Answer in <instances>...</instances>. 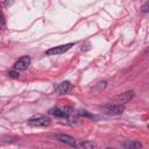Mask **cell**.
I'll use <instances>...</instances> for the list:
<instances>
[{
    "label": "cell",
    "mask_w": 149,
    "mask_h": 149,
    "mask_svg": "<svg viewBox=\"0 0 149 149\" xmlns=\"http://www.w3.org/2000/svg\"><path fill=\"white\" fill-rule=\"evenodd\" d=\"M101 109L104 111L105 114L108 115H119L122 114L125 111V107L122 105H118V104H108L106 106H102Z\"/></svg>",
    "instance_id": "6da1fadb"
},
{
    "label": "cell",
    "mask_w": 149,
    "mask_h": 149,
    "mask_svg": "<svg viewBox=\"0 0 149 149\" xmlns=\"http://www.w3.org/2000/svg\"><path fill=\"white\" fill-rule=\"evenodd\" d=\"M28 123L30 126H34V127H47V126H49L51 123V120L48 116L37 115V116H34V118L29 119L28 120Z\"/></svg>",
    "instance_id": "7a4b0ae2"
},
{
    "label": "cell",
    "mask_w": 149,
    "mask_h": 149,
    "mask_svg": "<svg viewBox=\"0 0 149 149\" xmlns=\"http://www.w3.org/2000/svg\"><path fill=\"white\" fill-rule=\"evenodd\" d=\"M71 47H73V43H66V44H62V45H57L55 48H51L49 50L45 51V55L48 56H55V55H59L63 54L65 51H68Z\"/></svg>",
    "instance_id": "3957f363"
},
{
    "label": "cell",
    "mask_w": 149,
    "mask_h": 149,
    "mask_svg": "<svg viewBox=\"0 0 149 149\" xmlns=\"http://www.w3.org/2000/svg\"><path fill=\"white\" fill-rule=\"evenodd\" d=\"M30 65V57L29 56H22L19 58L14 64V70L16 71H24Z\"/></svg>",
    "instance_id": "277c9868"
},
{
    "label": "cell",
    "mask_w": 149,
    "mask_h": 149,
    "mask_svg": "<svg viewBox=\"0 0 149 149\" xmlns=\"http://www.w3.org/2000/svg\"><path fill=\"white\" fill-rule=\"evenodd\" d=\"M71 109L69 107H54L49 111V114L57 118H69Z\"/></svg>",
    "instance_id": "5b68a950"
},
{
    "label": "cell",
    "mask_w": 149,
    "mask_h": 149,
    "mask_svg": "<svg viewBox=\"0 0 149 149\" xmlns=\"http://www.w3.org/2000/svg\"><path fill=\"white\" fill-rule=\"evenodd\" d=\"M134 97V91H126L123 93H120L118 94L115 98H114V101L118 104V105H122V104H126L128 102L129 100H132Z\"/></svg>",
    "instance_id": "8992f818"
},
{
    "label": "cell",
    "mask_w": 149,
    "mask_h": 149,
    "mask_svg": "<svg viewBox=\"0 0 149 149\" xmlns=\"http://www.w3.org/2000/svg\"><path fill=\"white\" fill-rule=\"evenodd\" d=\"M56 140H58L59 142L65 143V144H68V146H70V147H72V148H77V147H78L77 141H76L72 136L66 135V134H58V135H56Z\"/></svg>",
    "instance_id": "52a82bcc"
},
{
    "label": "cell",
    "mask_w": 149,
    "mask_h": 149,
    "mask_svg": "<svg viewBox=\"0 0 149 149\" xmlns=\"http://www.w3.org/2000/svg\"><path fill=\"white\" fill-rule=\"evenodd\" d=\"M70 88H71V84L69 81H62L55 87V90L58 94H65L70 91Z\"/></svg>",
    "instance_id": "ba28073f"
},
{
    "label": "cell",
    "mask_w": 149,
    "mask_h": 149,
    "mask_svg": "<svg viewBox=\"0 0 149 149\" xmlns=\"http://www.w3.org/2000/svg\"><path fill=\"white\" fill-rule=\"evenodd\" d=\"M122 147L123 149H141L142 148V143L139 141H125L122 142Z\"/></svg>",
    "instance_id": "9c48e42d"
},
{
    "label": "cell",
    "mask_w": 149,
    "mask_h": 149,
    "mask_svg": "<svg viewBox=\"0 0 149 149\" xmlns=\"http://www.w3.org/2000/svg\"><path fill=\"white\" fill-rule=\"evenodd\" d=\"M80 147H83L84 149H95V144L92 141H83L80 142Z\"/></svg>",
    "instance_id": "30bf717a"
},
{
    "label": "cell",
    "mask_w": 149,
    "mask_h": 149,
    "mask_svg": "<svg viewBox=\"0 0 149 149\" xmlns=\"http://www.w3.org/2000/svg\"><path fill=\"white\" fill-rule=\"evenodd\" d=\"M0 29L1 30L6 29V19H5V15L1 9H0Z\"/></svg>",
    "instance_id": "8fae6325"
},
{
    "label": "cell",
    "mask_w": 149,
    "mask_h": 149,
    "mask_svg": "<svg viewBox=\"0 0 149 149\" xmlns=\"http://www.w3.org/2000/svg\"><path fill=\"white\" fill-rule=\"evenodd\" d=\"M7 74H8V77H10V78H19V77H20V73H19V71H16V70H12V71H9Z\"/></svg>",
    "instance_id": "7c38bea8"
},
{
    "label": "cell",
    "mask_w": 149,
    "mask_h": 149,
    "mask_svg": "<svg viewBox=\"0 0 149 149\" xmlns=\"http://www.w3.org/2000/svg\"><path fill=\"white\" fill-rule=\"evenodd\" d=\"M78 114H79V115H83V116H88V118H94V115H92V114H90V113H87V111H79V112H78Z\"/></svg>",
    "instance_id": "4fadbf2b"
},
{
    "label": "cell",
    "mask_w": 149,
    "mask_h": 149,
    "mask_svg": "<svg viewBox=\"0 0 149 149\" xmlns=\"http://www.w3.org/2000/svg\"><path fill=\"white\" fill-rule=\"evenodd\" d=\"M148 6H149V2H146V3L143 5V7H142V12H143V13H147V12H148Z\"/></svg>",
    "instance_id": "5bb4252c"
},
{
    "label": "cell",
    "mask_w": 149,
    "mask_h": 149,
    "mask_svg": "<svg viewBox=\"0 0 149 149\" xmlns=\"http://www.w3.org/2000/svg\"><path fill=\"white\" fill-rule=\"evenodd\" d=\"M107 149H112V148H107Z\"/></svg>",
    "instance_id": "9a60e30c"
}]
</instances>
